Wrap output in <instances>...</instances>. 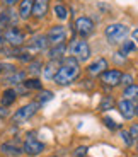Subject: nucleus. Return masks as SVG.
<instances>
[{"label":"nucleus","instance_id":"f257e3e1","mask_svg":"<svg viewBox=\"0 0 138 157\" xmlns=\"http://www.w3.org/2000/svg\"><path fill=\"white\" fill-rule=\"evenodd\" d=\"M80 77V62L77 58H73L72 55H67L62 62H60V67L55 74L53 82L56 86H70L73 84L77 78Z\"/></svg>","mask_w":138,"mask_h":157},{"label":"nucleus","instance_id":"f03ea898","mask_svg":"<svg viewBox=\"0 0 138 157\" xmlns=\"http://www.w3.org/2000/svg\"><path fill=\"white\" fill-rule=\"evenodd\" d=\"M128 34H130V28L123 22H113L104 28V38L113 46H119L128 38Z\"/></svg>","mask_w":138,"mask_h":157},{"label":"nucleus","instance_id":"7ed1b4c3","mask_svg":"<svg viewBox=\"0 0 138 157\" xmlns=\"http://www.w3.org/2000/svg\"><path fill=\"white\" fill-rule=\"evenodd\" d=\"M68 55L77 58L80 63L89 62V58L92 56V50H91L89 41L84 38H72V41L68 43Z\"/></svg>","mask_w":138,"mask_h":157},{"label":"nucleus","instance_id":"20e7f679","mask_svg":"<svg viewBox=\"0 0 138 157\" xmlns=\"http://www.w3.org/2000/svg\"><path fill=\"white\" fill-rule=\"evenodd\" d=\"M41 102L39 101H31V102H28V104H24V106H21L19 109L16 111V113L10 116V121H12V125H16V126H19V125H24V123H28L29 120H31L32 116H34L38 111L41 109Z\"/></svg>","mask_w":138,"mask_h":157},{"label":"nucleus","instance_id":"39448f33","mask_svg":"<svg viewBox=\"0 0 138 157\" xmlns=\"http://www.w3.org/2000/svg\"><path fill=\"white\" fill-rule=\"evenodd\" d=\"M2 34H4L5 43L12 48H22L26 44V41H28V33L24 31V28H21L19 24L9 26Z\"/></svg>","mask_w":138,"mask_h":157},{"label":"nucleus","instance_id":"423d86ee","mask_svg":"<svg viewBox=\"0 0 138 157\" xmlns=\"http://www.w3.org/2000/svg\"><path fill=\"white\" fill-rule=\"evenodd\" d=\"M24 48L26 50H29L31 53H34V55H41V53H46V50L50 48V41H48L46 34L44 33H34V34L31 36V38H28V41H26V44H24Z\"/></svg>","mask_w":138,"mask_h":157},{"label":"nucleus","instance_id":"0eeeda50","mask_svg":"<svg viewBox=\"0 0 138 157\" xmlns=\"http://www.w3.org/2000/svg\"><path fill=\"white\" fill-rule=\"evenodd\" d=\"M72 29H73V33L79 36V38L87 39V38H91V36L95 33V24H94V21H92L91 17L80 16V17L75 19L73 28H72Z\"/></svg>","mask_w":138,"mask_h":157},{"label":"nucleus","instance_id":"6e6552de","mask_svg":"<svg viewBox=\"0 0 138 157\" xmlns=\"http://www.w3.org/2000/svg\"><path fill=\"white\" fill-rule=\"evenodd\" d=\"M46 38L50 41V46L51 44H60V43H67L68 39V29L63 22H58V24H53L46 29Z\"/></svg>","mask_w":138,"mask_h":157},{"label":"nucleus","instance_id":"1a4fd4ad","mask_svg":"<svg viewBox=\"0 0 138 157\" xmlns=\"http://www.w3.org/2000/svg\"><path fill=\"white\" fill-rule=\"evenodd\" d=\"M22 149H24V154L29 157H38L46 150V145H44L41 140H38L36 133H28L26 140L22 144Z\"/></svg>","mask_w":138,"mask_h":157},{"label":"nucleus","instance_id":"9d476101","mask_svg":"<svg viewBox=\"0 0 138 157\" xmlns=\"http://www.w3.org/2000/svg\"><path fill=\"white\" fill-rule=\"evenodd\" d=\"M19 22H21V19L17 16V10L0 5V33H4L9 26H16Z\"/></svg>","mask_w":138,"mask_h":157},{"label":"nucleus","instance_id":"9b49d317","mask_svg":"<svg viewBox=\"0 0 138 157\" xmlns=\"http://www.w3.org/2000/svg\"><path fill=\"white\" fill-rule=\"evenodd\" d=\"M121 77H123V72L119 68H107L99 75V80L106 87H118L121 86Z\"/></svg>","mask_w":138,"mask_h":157},{"label":"nucleus","instance_id":"f8f14e48","mask_svg":"<svg viewBox=\"0 0 138 157\" xmlns=\"http://www.w3.org/2000/svg\"><path fill=\"white\" fill-rule=\"evenodd\" d=\"M50 7H51V0H34L32 5V19L34 22H43L50 14Z\"/></svg>","mask_w":138,"mask_h":157},{"label":"nucleus","instance_id":"ddd939ff","mask_svg":"<svg viewBox=\"0 0 138 157\" xmlns=\"http://www.w3.org/2000/svg\"><path fill=\"white\" fill-rule=\"evenodd\" d=\"M26 77H28L26 68H17V70L10 72V74H7V75H2V77H0V82L4 84V86L16 87V86H19V84H22L24 80H26Z\"/></svg>","mask_w":138,"mask_h":157},{"label":"nucleus","instance_id":"4468645a","mask_svg":"<svg viewBox=\"0 0 138 157\" xmlns=\"http://www.w3.org/2000/svg\"><path fill=\"white\" fill-rule=\"evenodd\" d=\"M68 55V43H60V44H51L44 53L46 60H55V62H62L65 56Z\"/></svg>","mask_w":138,"mask_h":157},{"label":"nucleus","instance_id":"2eb2a0df","mask_svg":"<svg viewBox=\"0 0 138 157\" xmlns=\"http://www.w3.org/2000/svg\"><path fill=\"white\" fill-rule=\"evenodd\" d=\"M109 68V62H107V58H104V56H99V58H95L94 62H91L89 65L85 67V72L91 77H99V75L103 74L104 70H107Z\"/></svg>","mask_w":138,"mask_h":157},{"label":"nucleus","instance_id":"dca6fc26","mask_svg":"<svg viewBox=\"0 0 138 157\" xmlns=\"http://www.w3.org/2000/svg\"><path fill=\"white\" fill-rule=\"evenodd\" d=\"M32 5H34V0H21L19 5L16 7L17 16H19L21 22H31L32 19Z\"/></svg>","mask_w":138,"mask_h":157},{"label":"nucleus","instance_id":"f3484780","mask_svg":"<svg viewBox=\"0 0 138 157\" xmlns=\"http://www.w3.org/2000/svg\"><path fill=\"white\" fill-rule=\"evenodd\" d=\"M0 152L4 154L5 157H22L24 155L22 145H19V144L14 142V140L2 144V145H0Z\"/></svg>","mask_w":138,"mask_h":157},{"label":"nucleus","instance_id":"a211bd4d","mask_svg":"<svg viewBox=\"0 0 138 157\" xmlns=\"http://www.w3.org/2000/svg\"><path fill=\"white\" fill-rule=\"evenodd\" d=\"M118 111L125 120H133L136 116V111H135V102L130 101V99L123 98L121 101L118 102Z\"/></svg>","mask_w":138,"mask_h":157},{"label":"nucleus","instance_id":"6ab92c4d","mask_svg":"<svg viewBox=\"0 0 138 157\" xmlns=\"http://www.w3.org/2000/svg\"><path fill=\"white\" fill-rule=\"evenodd\" d=\"M43 67H44L43 58H39V56H34V58H32L31 62L26 65V72H28L29 77H41Z\"/></svg>","mask_w":138,"mask_h":157},{"label":"nucleus","instance_id":"aec40b11","mask_svg":"<svg viewBox=\"0 0 138 157\" xmlns=\"http://www.w3.org/2000/svg\"><path fill=\"white\" fill-rule=\"evenodd\" d=\"M60 67V62H55V60H48L46 63H44V67H43V72H41V78L43 80H53L55 78V74L56 70H58Z\"/></svg>","mask_w":138,"mask_h":157},{"label":"nucleus","instance_id":"412c9836","mask_svg":"<svg viewBox=\"0 0 138 157\" xmlns=\"http://www.w3.org/2000/svg\"><path fill=\"white\" fill-rule=\"evenodd\" d=\"M17 90L16 87H7V89L2 92V96H0V104H4L5 108H10L12 104H16L17 101Z\"/></svg>","mask_w":138,"mask_h":157},{"label":"nucleus","instance_id":"4be33fe9","mask_svg":"<svg viewBox=\"0 0 138 157\" xmlns=\"http://www.w3.org/2000/svg\"><path fill=\"white\" fill-rule=\"evenodd\" d=\"M53 16H55V19L58 21V22H65V21L70 17V10H68V7L63 2H56V4L53 5Z\"/></svg>","mask_w":138,"mask_h":157},{"label":"nucleus","instance_id":"5701e85b","mask_svg":"<svg viewBox=\"0 0 138 157\" xmlns=\"http://www.w3.org/2000/svg\"><path fill=\"white\" fill-rule=\"evenodd\" d=\"M24 87L28 90H31V92H39V90H43V78L41 77H26V80H24Z\"/></svg>","mask_w":138,"mask_h":157},{"label":"nucleus","instance_id":"b1692460","mask_svg":"<svg viewBox=\"0 0 138 157\" xmlns=\"http://www.w3.org/2000/svg\"><path fill=\"white\" fill-rule=\"evenodd\" d=\"M136 46H138V44L135 43L133 39H128L126 38L121 44H119V51H121L123 55L128 56V55H131V53H135V51H136Z\"/></svg>","mask_w":138,"mask_h":157},{"label":"nucleus","instance_id":"393cba45","mask_svg":"<svg viewBox=\"0 0 138 157\" xmlns=\"http://www.w3.org/2000/svg\"><path fill=\"white\" fill-rule=\"evenodd\" d=\"M17 63H14V62H9V60H0V77L2 75H7V74H10V72H14V70H17Z\"/></svg>","mask_w":138,"mask_h":157},{"label":"nucleus","instance_id":"a878e982","mask_svg":"<svg viewBox=\"0 0 138 157\" xmlns=\"http://www.w3.org/2000/svg\"><path fill=\"white\" fill-rule=\"evenodd\" d=\"M123 98L130 99V101L138 99V84H131V86L125 87V89H123Z\"/></svg>","mask_w":138,"mask_h":157},{"label":"nucleus","instance_id":"bb28decb","mask_svg":"<svg viewBox=\"0 0 138 157\" xmlns=\"http://www.w3.org/2000/svg\"><path fill=\"white\" fill-rule=\"evenodd\" d=\"M114 108V99L111 98V96H106V98L101 99L99 102V111H109Z\"/></svg>","mask_w":138,"mask_h":157},{"label":"nucleus","instance_id":"cd10ccee","mask_svg":"<svg viewBox=\"0 0 138 157\" xmlns=\"http://www.w3.org/2000/svg\"><path fill=\"white\" fill-rule=\"evenodd\" d=\"M53 96H55V94H53L51 90H44L43 89V90H39V94L36 96V101H39L41 106H44L48 101H51V99H53Z\"/></svg>","mask_w":138,"mask_h":157},{"label":"nucleus","instance_id":"c85d7f7f","mask_svg":"<svg viewBox=\"0 0 138 157\" xmlns=\"http://www.w3.org/2000/svg\"><path fill=\"white\" fill-rule=\"evenodd\" d=\"M103 121H104V125H106L109 130H119V128H121V125H118V123H116L113 118H109V116H104Z\"/></svg>","mask_w":138,"mask_h":157},{"label":"nucleus","instance_id":"c756f323","mask_svg":"<svg viewBox=\"0 0 138 157\" xmlns=\"http://www.w3.org/2000/svg\"><path fill=\"white\" fill-rule=\"evenodd\" d=\"M119 135H121L123 142H125V144H126L128 147H131V145H133V144H135V140H133V138H131L130 132H126V130H121V132H119Z\"/></svg>","mask_w":138,"mask_h":157},{"label":"nucleus","instance_id":"7c9ffc66","mask_svg":"<svg viewBox=\"0 0 138 157\" xmlns=\"http://www.w3.org/2000/svg\"><path fill=\"white\" fill-rule=\"evenodd\" d=\"M131 84H135L133 82V75L131 74H125V72H123V77H121V86H131Z\"/></svg>","mask_w":138,"mask_h":157},{"label":"nucleus","instance_id":"2f4dec72","mask_svg":"<svg viewBox=\"0 0 138 157\" xmlns=\"http://www.w3.org/2000/svg\"><path fill=\"white\" fill-rule=\"evenodd\" d=\"M19 2H21V0H0V5H2V7L14 9V7H17V5H19Z\"/></svg>","mask_w":138,"mask_h":157},{"label":"nucleus","instance_id":"473e14b6","mask_svg":"<svg viewBox=\"0 0 138 157\" xmlns=\"http://www.w3.org/2000/svg\"><path fill=\"white\" fill-rule=\"evenodd\" d=\"M128 132H130V135H131V138H133V140H138V123H133V125L130 126V130H128Z\"/></svg>","mask_w":138,"mask_h":157},{"label":"nucleus","instance_id":"72a5a7b5","mask_svg":"<svg viewBox=\"0 0 138 157\" xmlns=\"http://www.w3.org/2000/svg\"><path fill=\"white\" fill-rule=\"evenodd\" d=\"M9 116H10L9 114V108H5L4 104H0V120H7Z\"/></svg>","mask_w":138,"mask_h":157},{"label":"nucleus","instance_id":"f704fd0d","mask_svg":"<svg viewBox=\"0 0 138 157\" xmlns=\"http://www.w3.org/2000/svg\"><path fill=\"white\" fill-rule=\"evenodd\" d=\"M87 154V147H79L75 150V157H84Z\"/></svg>","mask_w":138,"mask_h":157},{"label":"nucleus","instance_id":"c9c22d12","mask_svg":"<svg viewBox=\"0 0 138 157\" xmlns=\"http://www.w3.org/2000/svg\"><path fill=\"white\" fill-rule=\"evenodd\" d=\"M131 36H133V41L138 44V28H135V29H133V33H131Z\"/></svg>","mask_w":138,"mask_h":157},{"label":"nucleus","instance_id":"e433bc0d","mask_svg":"<svg viewBox=\"0 0 138 157\" xmlns=\"http://www.w3.org/2000/svg\"><path fill=\"white\" fill-rule=\"evenodd\" d=\"M135 111H136V114H138V99H135Z\"/></svg>","mask_w":138,"mask_h":157},{"label":"nucleus","instance_id":"4c0bfd02","mask_svg":"<svg viewBox=\"0 0 138 157\" xmlns=\"http://www.w3.org/2000/svg\"><path fill=\"white\" fill-rule=\"evenodd\" d=\"M51 157H58V155H51Z\"/></svg>","mask_w":138,"mask_h":157},{"label":"nucleus","instance_id":"58836bf2","mask_svg":"<svg viewBox=\"0 0 138 157\" xmlns=\"http://www.w3.org/2000/svg\"><path fill=\"white\" fill-rule=\"evenodd\" d=\"M136 150H138V147H136Z\"/></svg>","mask_w":138,"mask_h":157}]
</instances>
